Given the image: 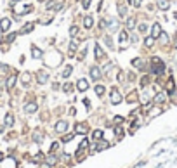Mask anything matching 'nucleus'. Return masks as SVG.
I'll return each mask as SVG.
<instances>
[{
	"mask_svg": "<svg viewBox=\"0 0 177 168\" xmlns=\"http://www.w3.org/2000/svg\"><path fill=\"white\" fill-rule=\"evenodd\" d=\"M63 90H64V92H71V90H73V89H71V83H66V85L63 87Z\"/></svg>",
	"mask_w": 177,
	"mask_h": 168,
	"instance_id": "nucleus-42",
	"label": "nucleus"
},
{
	"mask_svg": "<svg viewBox=\"0 0 177 168\" xmlns=\"http://www.w3.org/2000/svg\"><path fill=\"white\" fill-rule=\"evenodd\" d=\"M75 132H77V133H87V132H89L87 123H78V125L75 127Z\"/></svg>",
	"mask_w": 177,
	"mask_h": 168,
	"instance_id": "nucleus-10",
	"label": "nucleus"
},
{
	"mask_svg": "<svg viewBox=\"0 0 177 168\" xmlns=\"http://www.w3.org/2000/svg\"><path fill=\"white\" fill-rule=\"evenodd\" d=\"M118 14L123 18V16L127 14V7H125V5H118Z\"/></svg>",
	"mask_w": 177,
	"mask_h": 168,
	"instance_id": "nucleus-31",
	"label": "nucleus"
},
{
	"mask_svg": "<svg viewBox=\"0 0 177 168\" xmlns=\"http://www.w3.org/2000/svg\"><path fill=\"white\" fill-rule=\"evenodd\" d=\"M90 78H92V80H99V78H101V69L96 68V66L90 68Z\"/></svg>",
	"mask_w": 177,
	"mask_h": 168,
	"instance_id": "nucleus-14",
	"label": "nucleus"
},
{
	"mask_svg": "<svg viewBox=\"0 0 177 168\" xmlns=\"http://www.w3.org/2000/svg\"><path fill=\"white\" fill-rule=\"evenodd\" d=\"M99 26H101V28H106V26H108V21H106V19H102V21L99 23Z\"/></svg>",
	"mask_w": 177,
	"mask_h": 168,
	"instance_id": "nucleus-47",
	"label": "nucleus"
},
{
	"mask_svg": "<svg viewBox=\"0 0 177 168\" xmlns=\"http://www.w3.org/2000/svg\"><path fill=\"white\" fill-rule=\"evenodd\" d=\"M43 62H45L47 68H58L59 64L63 62V56H61V52H58V50H50L49 54H45Z\"/></svg>",
	"mask_w": 177,
	"mask_h": 168,
	"instance_id": "nucleus-1",
	"label": "nucleus"
},
{
	"mask_svg": "<svg viewBox=\"0 0 177 168\" xmlns=\"http://www.w3.org/2000/svg\"><path fill=\"white\" fill-rule=\"evenodd\" d=\"M16 80H18V76H16V75H11V76H9V78H7V82H5V87H7V89L11 90V89L14 87V83H16Z\"/></svg>",
	"mask_w": 177,
	"mask_h": 168,
	"instance_id": "nucleus-11",
	"label": "nucleus"
},
{
	"mask_svg": "<svg viewBox=\"0 0 177 168\" xmlns=\"http://www.w3.org/2000/svg\"><path fill=\"white\" fill-rule=\"evenodd\" d=\"M31 9H33V7H31V5H26V7H24V9H23V14H26V12H30V11H31ZM16 14H18V16H19V14H21V11H18V9H16Z\"/></svg>",
	"mask_w": 177,
	"mask_h": 168,
	"instance_id": "nucleus-36",
	"label": "nucleus"
},
{
	"mask_svg": "<svg viewBox=\"0 0 177 168\" xmlns=\"http://www.w3.org/2000/svg\"><path fill=\"white\" fill-rule=\"evenodd\" d=\"M106 147H109L108 142H99L97 146H92V149L94 151H102V149H106Z\"/></svg>",
	"mask_w": 177,
	"mask_h": 168,
	"instance_id": "nucleus-21",
	"label": "nucleus"
},
{
	"mask_svg": "<svg viewBox=\"0 0 177 168\" xmlns=\"http://www.w3.org/2000/svg\"><path fill=\"white\" fill-rule=\"evenodd\" d=\"M167 101V94H163V92H158L156 95H155V102L156 104H163Z\"/></svg>",
	"mask_w": 177,
	"mask_h": 168,
	"instance_id": "nucleus-12",
	"label": "nucleus"
},
{
	"mask_svg": "<svg viewBox=\"0 0 177 168\" xmlns=\"http://www.w3.org/2000/svg\"><path fill=\"white\" fill-rule=\"evenodd\" d=\"M136 99H137V94H130V95H129V99H127V101H129V102H134V101H136Z\"/></svg>",
	"mask_w": 177,
	"mask_h": 168,
	"instance_id": "nucleus-39",
	"label": "nucleus"
},
{
	"mask_svg": "<svg viewBox=\"0 0 177 168\" xmlns=\"http://www.w3.org/2000/svg\"><path fill=\"white\" fill-rule=\"evenodd\" d=\"M78 35V26H71L70 28V37H77Z\"/></svg>",
	"mask_w": 177,
	"mask_h": 168,
	"instance_id": "nucleus-32",
	"label": "nucleus"
},
{
	"mask_svg": "<svg viewBox=\"0 0 177 168\" xmlns=\"http://www.w3.org/2000/svg\"><path fill=\"white\" fill-rule=\"evenodd\" d=\"M66 130H68V121L61 120V121L56 123V132H58V133H64Z\"/></svg>",
	"mask_w": 177,
	"mask_h": 168,
	"instance_id": "nucleus-5",
	"label": "nucleus"
},
{
	"mask_svg": "<svg viewBox=\"0 0 177 168\" xmlns=\"http://www.w3.org/2000/svg\"><path fill=\"white\" fill-rule=\"evenodd\" d=\"M58 147H59V144H58V142H52V144H50V152L58 151Z\"/></svg>",
	"mask_w": 177,
	"mask_h": 168,
	"instance_id": "nucleus-43",
	"label": "nucleus"
},
{
	"mask_svg": "<svg viewBox=\"0 0 177 168\" xmlns=\"http://www.w3.org/2000/svg\"><path fill=\"white\" fill-rule=\"evenodd\" d=\"M87 147H89V140H87V139H83V140H82V142H80V146H78V149H87Z\"/></svg>",
	"mask_w": 177,
	"mask_h": 168,
	"instance_id": "nucleus-35",
	"label": "nucleus"
},
{
	"mask_svg": "<svg viewBox=\"0 0 177 168\" xmlns=\"http://www.w3.org/2000/svg\"><path fill=\"white\" fill-rule=\"evenodd\" d=\"M168 7H170V2H168V0H158V9L167 11Z\"/></svg>",
	"mask_w": 177,
	"mask_h": 168,
	"instance_id": "nucleus-16",
	"label": "nucleus"
},
{
	"mask_svg": "<svg viewBox=\"0 0 177 168\" xmlns=\"http://www.w3.org/2000/svg\"><path fill=\"white\" fill-rule=\"evenodd\" d=\"M33 28H35V23H28V24H24L23 30H21V35H24V33H31Z\"/></svg>",
	"mask_w": 177,
	"mask_h": 168,
	"instance_id": "nucleus-13",
	"label": "nucleus"
},
{
	"mask_svg": "<svg viewBox=\"0 0 177 168\" xmlns=\"http://www.w3.org/2000/svg\"><path fill=\"white\" fill-rule=\"evenodd\" d=\"M56 161H58V158H56L54 154H49V156H47V163H49V165H54Z\"/></svg>",
	"mask_w": 177,
	"mask_h": 168,
	"instance_id": "nucleus-34",
	"label": "nucleus"
},
{
	"mask_svg": "<svg viewBox=\"0 0 177 168\" xmlns=\"http://www.w3.org/2000/svg\"><path fill=\"white\" fill-rule=\"evenodd\" d=\"M92 24H94V19H92V16H87V18L83 19V26L89 30V28H92Z\"/></svg>",
	"mask_w": 177,
	"mask_h": 168,
	"instance_id": "nucleus-20",
	"label": "nucleus"
},
{
	"mask_svg": "<svg viewBox=\"0 0 177 168\" xmlns=\"http://www.w3.org/2000/svg\"><path fill=\"white\" fill-rule=\"evenodd\" d=\"M127 38H129L127 31H122V33L118 35V42H120V43H125V42H127Z\"/></svg>",
	"mask_w": 177,
	"mask_h": 168,
	"instance_id": "nucleus-26",
	"label": "nucleus"
},
{
	"mask_svg": "<svg viewBox=\"0 0 177 168\" xmlns=\"http://www.w3.org/2000/svg\"><path fill=\"white\" fill-rule=\"evenodd\" d=\"M146 30H148L146 24H141V26H139V31H141V33H146Z\"/></svg>",
	"mask_w": 177,
	"mask_h": 168,
	"instance_id": "nucleus-46",
	"label": "nucleus"
},
{
	"mask_svg": "<svg viewBox=\"0 0 177 168\" xmlns=\"http://www.w3.org/2000/svg\"><path fill=\"white\" fill-rule=\"evenodd\" d=\"M160 113H161V109H160V108H155V109H153V113H151V118H155V116H158Z\"/></svg>",
	"mask_w": 177,
	"mask_h": 168,
	"instance_id": "nucleus-41",
	"label": "nucleus"
},
{
	"mask_svg": "<svg viewBox=\"0 0 177 168\" xmlns=\"http://www.w3.org/2000/svg\"><path fill=\"white\" fill-rule=\"evenodd\" d=\"M14 125V116H12V113H7L5 114V127H12Z\"/></svg>",
	"mask_w": 177,
	"mask_h": 168,
	"instance_id": "nucleus-17",
	"label": "nucleus"
},
{
	"mask_svg": "<svg viewBox=\"0 0 177 168\" xmlns=\"http://www.w3.org/2000/svg\"><path fill=\"white\" fill-rule=\"evenodd\" d=\"M167 92L168 94L174 92V78H168V82H167Z\"/></svg>",
	"mask_w": 177,
	"mask_h": 168,
	"instance_id": "nucleus-25",
	"label": "nucleus"
},
{
	"mask_svg": "<svg viewBox=\"0 0 177 168\" xmlns=\"http://www.w3.org/2000/svg\"><path fill=\"white\" fill-rule=\"evenodd\" d=\"M92 139L94 140H102V130H94L92 132Z\"/></svg>",
	"mask_w": 177,
	"mask_h": 168,
	"instance_id": "nucleus-23",
	"label": "nucleus"
},
{
	"mask_svg": "<svg viewBox=\"0 0 177 168\" xmlns=\"http://www.w3.org/2000/svg\"><path fill=\"white\" fill-rule=\"evenodd\" d=\"M127 28H129V30H134V28H136V18H134V16H130V18L127 19Z\"/></svg>",
	"mask_w": 177,
	"mask_h": 168,
	"instance_id": "nucleus-22",
	"label": "nucleus"
},
{
	"mask_svg": "<svg viewBox=\"0 0 177 168\" xmlns=\"http://www.w3.org/2000/svg\"><path fill=\"white\" fill-rule=\"evenodd\" d=\"M160 38H161V42H163V43H167V42H168V37H167L165 33H161V35H160Z\"/></svg>",
	"mask_w": 177,
	"mask_h": 168,
	"instance_id": "nucleus-45",
	"label": "nucleus"
},
{
	"mask_svg": "<svg viewBox=\"0 0 177 168\" xmlns=\"http://www.w3.org/2000/svg\"><path fill=\"white\" fill-rule=\"evenodd\" d=\"M132 66H134V68H139V69H142V61H141V59H134V61H132Z\"/></svg>",
	"mask_w": 177,
	"mask_h": 168,
	"instance_id": "nucleus-30",
	"label": "nucleus"
},
{
	"mask_svg": "<svg viewBox=\"0 0 177 168\" xmlns=\"http://www.w3.org/2000/svg\"><path fill=\"white\" fill-rule=\"evenodd\" d=\"M111 102L113 104H120L122 102V94L118 92V89H115V87L111 89Z\"/></svg>",
	"mask_w": 177,
	"mask_h": 168,
	"instance_id": "nucleus-3",
	"label": "nucleus"
},
{
	"mask_svg": "<svg viewBox=\"0 0 177 168\" xmlns=\"http://www.w3.org/2000/svg\"><path fill=\"white\" fill-rule=\"evenodd\" d=\"M115 121H117V123H120V121L123 123V118H122V116H115Z\"/></svg>",
	"mask_w": 177,
	"mask_h": 168,
	"instance_id": "nucleus-50",
	"label": "nucleus"
},
{
	"mask_svg": "<svg viewBox=\"0 0 177 168\" xmlns=\"http://www.w3.org/2000/svg\"><path fill=\"white\" fill-rule=\"evenodd\" d=\"M141 83H142V85H144V87H146V85H148V76H144V78H142V80H141Z\"/></svg>",
	"mask_w": 177,
	"mask_h": 168,
	"instance_id": "nucleus-49",
	"label": "nucleus"
},
{
	"mask_svg": "<svg viewBox=\"0 0 177 168\" xmlns=\"http://www.w3.org/2000/svg\"><path fill=\"white\" fill-rule=\"evenodd\" d=\"M2 159H4V154H2V152H0V161H2Z\"/></svg>",
	"mask_w": 177,
	"mask_h": 168,
	"instance_id": "nucleus-53",
	"label": "nucleus"
},
{
	"mask_svg": "<svg viewBox=\"0 0 177 168\" xmlns=\"http://www.w3.org/2000/svg\"><path fill=\"white\" fill-rule=\"evenodd\" d=\"M115 135H117V139H122L123 137V128L122 127H115Z\"/></svg>",
	"mask_w": 177,
	"mask_h": 168,
	"instance_id": "nucleus-27",
	"label": "nucleus"
},
{
	"mask_svg": "<svg viewBox=\"0 0 177 168\" xmlns=\"http://www.w3.org/2000/svg\"><path fill=\"white\" fill-rule=\"evenodd\" d=\"M161 35V26H160V23H155L153 24V28H151V38L155 40V38H160Z\"/></svg>",
	"mask_w": 177,
	"mask_h": 168,
	"instance_id": "nucleus-4",
	"label": "nucleus"
},
{
	"mask_svg": "<svg viewBox=\"0 0 177 168\" xmlns=\"http://www.w3.org/2000/svg\"><path fill=\"white\" fill-rule=\"evenodd\" d=\"M77 89H78L80 92H85V90L89 89V82H87L85 78H80L78 82H77Z\"/></svg>",
	"mask_w": 177,
	"mask_h": 168,
	"instance_id": "nucleus-7",
	"label": "nucleus"
},
{
	"mask_svg": "<svg viewBox=\"0 0 177 168\" xmlns=\"http://www.w3.org/2000/svg\"><path fill=\"white\" fill-rule=\"evenodd\" d=\"M0 132H4V127H0Z\"/></svg>",
	"mask_w": 177,
	"mask_h": 168,
	"instance_id": "nucleus-54",
	"label": "nucleus"
},
{
	"mask_svg": "<svg viewBox=\"0 0 177 168\" xmlns=\"http://www.w3.org/2000/svg\"><path fill=\"white\" fill-rule=\"evenodd\" d=\"M31 56L35 57V59H42L43 57V52L40 50L37 45H31Z\"/></svg>",
	"mask_w": 177,
	"mask_h": 168,
	"instance_id": "nucleus-9",
	"label": "nucleus"
},
{
	"mask_svg": "<svg viewBox=\"0 0 177 168\" xmlns=\"http://www.w3.org/2000/svg\"><path fill=\"white\" fill-rule=\"evenodd\" d=\"M144 43H146V45H151V43H153V38H151V37H148L146 40H144Z\"/></svg>",
	"mask_w": 177,
	"mask_h": 168,
	"instance_id": "nucleus-48",
	"label": "nucleus"
},
{
	"mask_svg": "<svg viewBox=\"0 0 177 168\" xmlns=\"http://www.w3.org/2000/svg\"><path fill=\"white\" fill-rule=\"evenodd\" d=\"M14 38H16V33H11V35H7L5 42H7V43H11V42H14Z\"/></svg>",
	"mask_w": 177,
	"mask_h": 168,
	"instance_id": "nucleus-38",
	"label": "nucleus"
},
{
	"mask_svg": "<svg viewBox=\"0 0 177 168\" xmlns=\"http://www.w3.org/2000/svg\"><path fill=\"white\" fill-rule=\"evenodd\" d=\"M141 2H142V0H130V4H132L134 7H139V5H141Z\"/></svg>",
	"mask_w": 177,
	"mask_h": 168,
	"instance_id": "nucleus-44",
	"label": "nucleus"
},
{
	"mask_svg": "<svg viewBox=\"0 0 177 168\" xmlns=\"http://www.w3.org/2000/svg\"><path fill=\"white\" fill-rule=\"evenodd\" d=\"M94 50H96V59H102V57H104V52H102V49H101L99 43L94 45Z\"/></svg>",
	"mask_w": 177,
	"mask_h": 168,
	"instance_id": "nucleus-19",
	"label": "nucleus"
},
{
	"mask_svg": "<svg viewBox=\"0 0 177 168\" xmlns=\"http://www.w3.org/2000/svg\"><path fill=\"white\" fill-rule=\"evenodd\" d=\"M85 54H87V49H83V50H82V52L78 54V57H77V59H78V61H82V59H85Z\"/></svg>",
	"mask_w": 177,
	"mask_h": 168,
	"instance_id": "nucleus-40",
	"label": "nucleus"
},
{
	"mask_svg": "<svg viewBox=\"0 0 177 168\" xmlns=\"http://www.w3.org/2000/svg\"><path fill=\"white\" fill-rule=\"evenodd\" d=\"M73 137H75V135H73V133H66V135H64V137H63V139H61V142H64V144H66V142H70V140H71V139H73Z\"/></svg>",
	"mask_w": 177,
	"mask_h": 168,
	"instance_id": "nucleus-33",
	"label": "nucleus"
},
{
	"mask_svg": "<svg viewBox=\"0 0 177 168\" xmlns=\"http://www.w3.org/2000/svg\"><path fill=\"white\" fill-rule=\"evenodd\" d=\"M30 82H31V75H30V73H26V71H24V73H23V75H21V83H23V85H28V83H30Z\"/></svg>",
	"mask_w": 177,
	"mask_h": 168,
	"instance_id": "nucleus-18",
	"label": "nucleus"
},
{
	"mask_svg": "<svg viewBox=\"0 0 177 168\" xmlns=\"http://www.w3.org/2000/svg\"><path fill=\"white\" fill-rule=\"evenodd\" d=\"M75 50H77V43H75V42H71V43H70V52H68V54L73 57V56H75Z\"/></svg>",
	"mask_w": 177,
	"mask_h": 168,
	"instance_id": "nucleus-28",
	"label": "nucleus"
},
{
	"mask_svg": "<svg viewBox=\"0 0 177 168\" xmlns=\"http://www.w3.org/2000/svg\"><path fill=\"white\" fill-rule=\"evenodd\" d=\"M9 28H11V19L2 18L0 19V31H9Z\"/></svg>",
	"mask_w": 177,
	"mask_h": 168,
	"instance_id": "nucleus-6",
	"label": "nucleus"
},
{
	"mask_svg": "<svg viewBox=\"0 0 177 168\" xmlns=\"http://www.w3.org/2000/svg\"><path fill=\"white\" fill-rule=\"evenodd\" d=\"M37 80H38V83H40V85H43V83H45V82L49 80V75H47L45 71H40L38 75H37Z\"/></svg>",
	"mask_w": 177,
	"mask_h": 168,
	"instance_id": "nucleus-15",
	"label": "nucleus"
},
{
	"mask_svg": "<svg viewBox=\"0 0 177 168\" xmlns=\"http://www.w3.org/2000/svg\"><path fill=\"white\" fill-rule=\"evenodd\" d=\"M71 71H73V68H71V66H66V68L63 69V73H61V76H63V78H68V76L71 75Z\"/></svg>",
	"mask_w": 177,
	"mask_h": 168,
	"instance_id": "nucleus-24",
	"label": "nucleus"
},
{
	"mask_svg": "<svg viewBox=\"0 0 177 168\" xmlns=\"http://www.w3.org/2000/svg\"><path fill=\"white\" fill-rule=\"evenodd\" d=\"M89 5H90V0H83V7H85V9H87V7H89Z\"/></svg>",
	"mask_w": 177,
	"mask_h": 168,
	"instance_id": "nucleus-51",
	"label": "nucleus"
},
{
	"mask_svg": "<svg viewBox=\"0 0 177 168\" xmlns=\"http://www.w3.org/2000/svg\"><path fill=\"white\" fill-rule=\"evenodd\" d=\"M163 69H165L163 61L158 59V57H153V59H151V73H153V75H160V73H163Z\"/></svg>",
	"mask_w": 177,
	"mask_h": 168,
	"instance_id": "nucleus-2",
	"label": "nucleus"
},
{
	"mask_svg": "<svg viewBox=\"0 0 177 168\" xmlns=\"http://www.w3.org/2000/svg\"><path fill=\"white\" fill-rule=\"evenodd\" d=\"M33 140H35V142H42V133H40V132H35V133H33Z\"/></svg>",
	"mask_w": 177,
	"mask_h": 168,
	"instance_id": "nucleus-37",
	"label": "nucleus"
},
{
	"mask_svg": "<svg viewBox=\"0 0 177 168\" xmlns=\"http://www.w3.org/2000/svg\"><path fill=\"white\" fill-rule=\"evenodd\" d=\"M104 92H106V89H104L102 85H96V94H97L99 97H101V95H102Z\"/></svg>",
	"mask_w": 177,
	"mask_h": 168,
	"instance_id": "nucleus-29",
	"label": "nucleus"
},
{
	"mask_svg": "<svg viewBox=\"0 0 177 168\" xmlns=\"http://www.w3.org/2000/svg\"><path fill=\"white\" fill-rule=\"evenodd\" d=\"M37 109H38V104H37V102H28V104H24V113H28V114L35 113Z\"/></svg>",
	"mask_w": 177,
	"mask_h": 168,
	"instance_id": "nucleus-8",
	"label": "nucleus"
},
{
	"mask_svg": "<svg viewBox=\"0 0 177 168\" xmlns=\"http://www.w3.org/2000/svg\"><path fill=\"white\" fill-rule=\"evenodd\" d=\"M40 168H50V165H49V163H42V165H40Z\"/></svg>",
	"mask_w": 177,
	"mask_h": 168,
	"instance_id": "nucleus-52",
	"label": "nucleus"
}]
</instances>
